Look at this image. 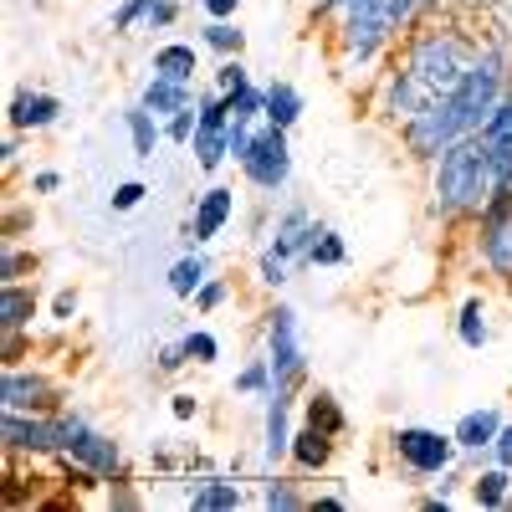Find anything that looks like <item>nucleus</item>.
<instances>
[{
  "instance_id": "58836bf2",
  "label": "nucleus",
  "mask_w": 512,
  "mask_h": 512,
  "mask_svg": "<svg viewBox=\"0 0 512 512\" xmlns=\"http://www.w3.org/2000/svg\"><path fill=\"white\" fill-rule=\"evenodd\" d=\"M26 267H31V256H21L16 246H6V251H0V282H16Z\"/></svg>"
},
{
  "instance_id": "79ce46f5",
  "label": "nucleus",
  "mask_w": 512,
  "mask_h": 512,
  "mask_svg": "<svg viewBox=\"0 0 512 512\" xmlns=\"http://www.w3.org/2000/svg\"><path fill=\"white\" fill-rule=\"evenodd\" d=\"M492 456H497V466H507V472H512V420H502V431L492 441Z\"/></svg>"
},
{
  "instance_id": "a211bd4d",
  "label": "nucleus",
  "mask_w": 512,
  "mask_h": 512,
  "mask_svg": "<svg viewBox=\"0 0 512 512\" xmlns=\"http://www.w3.org/2000/svg\"><path fill=\"white\" fill-rule=\"evenodd\" d=\"M497 431H502V410L482 405V410H466V415L456 420V431H451V436H456L461 451H492Z\"/></svg>"
},
{
  "instance_id": "72a5a7b5",
  "label": "nucleus",
  "mask_w": 512,
  "mask_h": 512,
  "mask_svg": "<svg viewBox=\"0 0 512 512\" xmlns=\"http://www.w3.org/2000/svg\"><path fill=\"white\" fill-rule=\"evenodd\" d=\"M185 349H190L195 364H216V359H221V338L205 333V328H195V333H185Z\"/></svg>"
},
{
  "instance_id": "c85d7f7f",
  "label": "nucleus",
  "mask_w": 512,
  "mask_h": 512,
  "mask_svg": "<svg viewBox=\"0 0 512 512\" xmlns=\"http://www.w3.org/2000/svg\"><path fill=\"white\" fill-rule=\"evenodd\" d=\"M308 262H313V267H344V262H349L344 236L328 231V226H318V236H313V246H308Z\"/></svg>"
},
{
  "instance_id": "0eeeda50",
  "label": "nucleus",
  "mask_w": 512,
  "mask_h": 512,
  "mask_svg": "<svg viewBox=\"0 0 512 512\" xmlns=\"http://www.w3.org/2000/svg\"><path fill=\"white\" fill-rule=\"evenodd\" d=\"M241 169H246V180H251L256 190L277 195V190L287 185V175H292V144H287V128H277V123L262 118V128H256L251 149L241 154Z\"/></svg>"
},
{
  "instance_id": "39448f33",
  "label": "nucleus",
  "mask_w": 512,
  "mask_h": 512,
  "mask_svg": "<svg viewBox=\"0 0 512 512\" xmlns=\"http://www.w3.org/2000/svg\"><path fill=\"white\" fill-rule=\"evenodd\" d=\"M313 236H318V226H313V216H308L303 205L282 210V221H277V231H272V241H267V251H262V262H256L262 282H267V287H282L297 262H308Z\"/></svg>"
},
{
  "instance_id": "cd10ccee",
  "label": "nucleus",
  "mask_w": 512,
  "mask_h": 512,
  "mask_svg": "<svg viewBox=\"0 0 512 512\" xmlns=\"http://www.w3.org/2000/svg\"><path fill=\"white\" fill-rule=\"evenodd\" d=\"M308 425H318V431H328V436H344V410H338V400L328 395V390H318V395H308Z\"/></svg>"
},
{
  "instance_id": "4468645a",
  "label": "nucleus",
  "mask_w": 512,
  "mask_h": 512,
  "mask_svg": "<svg viewBox=\"0 0 512 512\" xmlns=\"http://www.w3.org/2000/svg\"><path fill=\"white\" fill-rule=\"evenodd\" d=\"M57 113H62V98H52V93H31V88H21V93L6 103L11 134H36V128H52Z\"/></svg>"
},
{
  "instance_id": "393cba45",
  "label": "nucleus",
  "mask_w": 512,
  "mask_h": 512,
  "mask_svg": "<svg viewBox=\"0 0 512 512\" xmlns=\"http://www.w3.org/2000/svg\"><path fill=\"white\" fill-rule=\"evenodd\" d=\"M507 497H512V472L507 466H487V472L472 477V502L477 507H507Z\"/></svg>"
},
{
  "instance_id": "c03bdc74",
  "label": "nucleus",
  "mask_w": 512,
  "mask_h": 512,
  "mask_svg": "<svg viewBox=\"0 0 512 512\" xmlns=\"http://www.w3.org/2000/svg\"><path fill=\"white\" fill-rule=\"evenodd\" d=\"M354 6H364V0H313V16H338L344 21Z\"/></svg>"
},
{
  "instance_id": "20e7f679",
  "label": "nucleus",
  "mask_w": 512,
  "mask_h": 512,
  "mask_svg": "<svg viewBox=\"0 0 512 512\" xmlns=\"http://www.w3.org/2000/svg\"><path fill=\"white\" fill-rule=\"evenodd\" d=\"M425 6H431V0H364V6H354V11L344 16V26H338L344 62H349V67L374 62Z\"/></svg>"
},
{
  "instance_id": "aec40b11",
  "label": "nucleus",
  "mask_w": 512,
  "mask_h": 512,
  "mask_svg": "<svg viewBox=\"0 0 512 512\" xmlns=\"http://www.w3.org/2000/svg\"><path fill=\"white\" fill-rule=\"evenodd\" d=\"M31 318H36V292L21 287V282H6V287H0V328H6V333H21V328H31Z\"/></svg>"
},
{
  "instance_id": "ddd939ff",
  "label": "nucleus",
  "mask_w": 512,
  "mask_h": 512,
  "mask_svg": "<svg viewBox=\"0 0 512 512\" xmlns=\"http://www.w3.org/2000/svg\"><path fill=\"white\" fill-rule=\"evenodd\" d=\"M236 216V190L226 185H210L200 200H195V221H190V241L205 246V241H216L226 231V221Z\"/></svg>"
},
{
  "instance_id": "a19ab883",
  "label": "nucleus",
  "mask_w": 512,
  "mask_h": 512,
  "mask_svg": "<svg viewBox=\"0 0 512 512\" xmlns=\"http://www.w3.org/2000/svg\"><path fill=\"white\" fill-rule=\"evenodd\" d=\"M221 303H226V282H205V287L195 292V308H200V313L221 308Z\"/></svg>"
},
{
  "instance_id": "f704fd0d",
  "label": "nucleus",
  "mask_w": 512,
  "mask_h": 512,
  "mask_svg": "<svg viewBox=\"0 0 512 512\" xmlns=\"http://www.w3.org/2000/svg\"><path fill=\"white\" fill-rule=\"evenodd\" d=\"M149 11H154V0H123V6L113 11V31H134V26H144Z\"/></svg>"
},
{
  "instance_id": "4c0bfd02",
  "label": "nucleus",
  "mask_w": 512,
  "mask_h": 512,
  "mask_svg": "<svg viewBox=\"0 0 512 512\" xmlns=\"http://www.w3.org/2000/svg\"><path fill=\"white\" fill-rule=\"evenodd\" d=\"M144 195H149V190H144L139 180H123V185H118V190L108 195V205H113V210H118V216H123V210H134V205H139Z\"/></svg>"
},
{
  "instance_id": "423d86ee",
  "label": "nucleus",
  "mask_w": 512,
  "mask_h": 512,
  "mask_svg": "<svg viewBox=\"0 0 512 512\" xmlns=\"http://www.w3.org/2000/svg\"><path fill=\"white\" fill-rule=\"evenodd\" d=\"M267 359H272V390L292 395L308 374V354H303V333H297V313L287 303L267 313Z\"/></svg>"
},
{
  "instance_id": "f3484780",
  "label": "nucleus",
  "mask_w": 512,
  "mask_h": 512,
  "mask_svg": "<svg viewBox=\"0 0 512 512\" xmlns=\"http://www.w3.org/2000/svg\"><path fill=\"white\" fill-rule=\"evenodd\" d=\"M139 103L154 113V118H175V113H185L190 103H195V93H190V82H175V77H149L144 82V93H139Z\"/></svg>"
},
{
  "instance_id": "ea45409f",
  "label": "nucleus",
  "mask_w": 512,
  "mask_h": 512,
  "mask_svg": "<svg viewBox=\"0 0 512 512\" xmlns=\"http://www.w3.org/2000/svg\"><path fill=\"white\" fill-rule=\"evenodd\" d=\"M175 16H180V6H175V0H154V11H149L144 31H164V26H175Z\"/></svg>"
},
{
  "instance_id": "9b49d317",
  "label": "nucleus",
  "mask_w": 512,
  "mask_h": 512,
  "mask_svg": "<svg viewBox=\"0 0 512 512\" xmlns=\"http://www.w3.org/2000/svg\"><path fill=\"white\" fill-rule=\"evenodd\" d=\"M62 456L77 461V466H88L98 482H103V477H118V461H123L118 441H108L103 431H93V425L77 420V415H72V436H67V451H62Z\"/></svg>"
},
{
  "instance_id": "dca6fc26",
  "label": "nucleus",
  "mask_w": 512,
  "mask_h": 512,
  "mask_svg": "<svg viewBox=\"0 0 512 512\" xmlns=\"http://www.w3.org/2000/svg\"><path fill=\"white\" fill-rule=\"evenodd\" d=\"M425 103H431V93H425L405 67H395V72H390V82H384V113H390L395 123H410Z\"/></svg>"
},
{
  "instance_id": "c756f323",
  "label": "nucleus",
  "mask_w": 512,
  "mask_h": 512,
  "mask_svg": "<svg viewBox=\"0 0 512 512\" xmlns=\"http://www.w3.org/2000/svg\"><path fill=\"white\" fill-rule=\"evenodd\" d=\"M456 333H461V344H466V349H482V344H487V318H482V297H466V303H461Z\"/></svg>"
},
{
  "instance_id": "49530a36",
  "label": "nucleus",
  "mask_w": 512,
  "mask_h": 512,
  "mask_svg": "<svg viewBox=\"0 0 512 512\" xmlns=\"http://www.w3.org/2000/svg\"><path fill=\"white\" fill-rule=\"evenodd\" d=\"M31 190L36 195H52V190H62V175H57V169H41V175L31 180Z\"/></svg>"
},
{
  "instance_id": "473e14b6",
  "label": "nucleus",
  "mask_w": 512,
  "mask_h": 512,
  "mask_svg": "<svg viewBox=\"0 0 512 512\" xmlns=\"http://www.w3.org/2000/svg\"><path fill=\"white\" fill-rule=\"evenodd\" d=\"M195 123H200V98L185 108V113H175V118H164V139H175V144H190L195 139Z\"/></svg>"
},
{
  "instance_id": "09e8293b",
  "label": "nucleus",
  "mask_w": 512,
  "mask_h": 512,
  "mask_svg": "<svg viewBox=\"0 0 512 512\" xmlns=\"http://www.w3.org/2000/svg\"><path fill=\"white\" fill-rule=\"evenodd\" d=\"M195 415H200V405L190 395H175V420H195Z\"/></svg>"
},
{
  "instance_id": "37998d69",
  "label": "nucleus",
  "mask_w": 512,
  "mask_h": 512,
  "mask_svg": "<svg viewBox=\"0 0 512 512\" xmlns=\"http://www.w3.org/2000/svg\"><path fill=\"white\" fill-rule=\"evenodd\" d=\"M190 364V349H185V338H180V344H169L164 354H159V369L164 374H175V369H185Z\"/></svg>"
},
{
  "instance_id": "7ed1b4c3",
  "label": "nucleus",
  "mask_w": 512,
  "mask_h": 512,
  "mask_svg": "<svg viewBox=\"0 0 512 512\" xmlns=\"http://www.w3.org/2000/svg\"><path fill=\"white\" fill-rule=\"evenodd\" d=\"M482 57V47L466 31H456V26H431V31H415L410 41H405V72L420 82L431 98H446L456 82L472 72V62Z\"/></svg>"
},
{
  "instance_id": "6ab92c4d",
  "label": "nucleus",
  "mask_w": 512,
  "mask_h": 512,
  "mask_svg": "<svg viewBox=\"0 0 512 512\" xmlns=\"http://www.w3.org/2000/svg\"><path fill=\"white\" fill-rule=\"evenodd\" d=\"M292 466L297 472H323V466L333 461V436L328 431H318V425H308V431H297L292 436Z\"/></svg>"
},
{
  "instance_id": "1a4fd4ad",
  "label": "nucleus",
  "mask_w": 512,
  "mask_h": 512,
  "mask_svg": "<svg viewBox=\"0 0 512 512\" xmlns=\"http://www.w3.org/2000/svg\"><path fill=\"white\" fill-rule=\"evenodd\" d=\"M67 436H72V415L6 410V446H11V451H31V456L67 451Z\"/></svg>"
},
{
  "instance_id": "a18cd8bd",
  "label": "nucleus",
  "mask_w": 512,
  "mask_h": 512,
  "mask_svg": "<svg viewBox=\"0 0 512 512\" xmlns=\"http://www.w3.org/2000/svg\"><path fill=\"white\" fill-rule=\"evenodd\" d=\"M200 6H205V16H210V21H231L241 0H200Z\"/></svg>"
},
{
  "instance_id": "a878e982",
  "label": "nucleus",
  "mask_w": 512,
  "mask_h": 512,
  "mask_svg": "<svg viewBox=\"0 0 512 512\" xmlns=\"http://www.w3.org/2000/svg\"><path fill=\"white\" fill-rule=\"evenodd\" d=\"M205 282H210V267H205V256H200V251L180 256V262L169 267V292H175V297H195Z\"/></svg>"
},
{
  "instance_id": "bb28decb",
  "label": "nucleus",
  "mask_w": 512,
  "mask_h": 512,
  "mask_svg": "<svg viewBox=\"0 0 512 512\" xmlns=\"http://www.w3.org/2000/svg\"><path fill=\"white\" fill-rule=\"evenodd\" d=\"M297 118H303V93H297L292 82H272V88H267V123L292 128Z\"/></svg>"
},
{
  "instance_id": "2f4dec72",
  "label": "nucleus",
  "mask_w": 512,
  "mask_h": 512,
  "mask_svg": "<svg viewBox=\"0 0 512 512\" xmlns=\"http://www.w3.org/2000/svg\"><path fill=\"white\" fill-rule=\"evenodd\" d=\"M200 36H205V47H216V52H226V57H236V52H241V31H236L231 21H210Z\"/></svg>"
},
{
  "instance_id": "5701e85b",
  "label": "nucleus",
  "mask_w": 512,
  "mask_h": 512,
  "mask_svg": "<svg viewBox=\"0 0 512 512\" xmlns=\"http://www.w3.org/2000/svg\"><path fill=\"white\" fill-rule=\"evenodd\" d=\"M123 123H128V139H134V154H139V159H154V149H159V139H164L159 118H154L144 103H134V108L123 113Z\"/></svg>"
},
{
  "instance_id": "e433bc0d",
  "label": "nucleus",
  "mask_w": 512,
  "mask_h": 512,
  "mask_svg": "<svg viewBox=\"0 0 512 512\" xmlns=\"http://www.w3.org/2000/svg\"><path fill=\"white\" fill-rule=\"evenodd\" d=\"M262 502H267V507H282V512H297V507H308L303 497H297V492H292V482H282V477H277V482H267V492H262Z\"/></svg>"
},
{
  "instance_id": "9d476101",
  "label": "nucleus",
  "mask_w": 512,
  "mask_h": 512,
  "mask_svg": "<svg viewBox=\"0 0 512 512\" xmlns=\"http://www.w3.org/2000/svg\"><path fill=\"white\" fill-rule=\"evenodd\" d=\"M195 164L205 169V175H216V169L231 159V108L221 93H205L200 98V123H195Z\"/></svg>"
},
{
  "instance_id": "f03ea898",
  "label": "nucleus",
  "mask_w": 512,
  "mask_h": 512,
  "mask_svg": "<svg viewBox=\"0 0 512 512\" xmlns=\"http://www.w3.org/2000/svg\"><path fill=\"white\" fill-rule=\"evenodd\" d=\"M497 180H492V164H487V144L482 134H466L451 149H441V159L431 164V205L441 221H466V216H482V205L492 200Z\"/></svg>"
},
{
  "instance_id": "6e6552de",
  "label": "nucleus",
  "mask_w": 512,
  "mask_h": 512,
  "mask_svg": "<svg viewBox=\"0 0 512 512\" xmlns=\"http://www.w3.org/2000/svg\"><path fill=\"white\" fill-rule=\"evenodd\" d=\"M456 451H461L456 436H441V431H431V425H400V431H395V456H400L405 472H415V477L451 472Z\"/></svg>"
},
{
  "instance_id": "f257e3e1",
  "label": "nucleus",
  "mask_w": 512,
  "mask_h": 512,
  "mask_svg": "<svg viewBox=\"0 0 512 512\" xmlns=\"http://www.w3.org/2000/svg\"><path fill=\"white\" fill-rule=\"evenodd\" d=\"M507 93H512V88H507V62H502L497 52H482V57L472 62V72H466L446 98H431L410 123H400V139H405V149H410L415 159L436 164L441 149H451V144L466 139V134H477V128L492 118V108H497Z\"/></svg>"
},
{
  "instance_id": "f8f14e48",
  "label": "nucleus",
  "mask_w": 512,
  "mask_h": 512,
  "mask_svg": "<svg viewBox=\"0 0 512 512\" xmlns=\"http://www.w3.org/2000/svg\"><path fill=\"white\" fill-rule=\"evenodd\" d=\"M477 134H482V144H487V164H492L497 190L512 185V93L492 108V118L477 128Z\"/></svg>"
},
{
  "instance_id": "2eb2a0df",
  "label": "nucleus",
  "mask_w": 512,
  "mask_h": 512,
  "mask_svg": "<svg viewBox=\"0 0 512 512\" xmlns=\"http://www.w3.org/2000/svg\"><path fill=\"white\" fill-rule=\"evenodd\" d=\"M0 400H6V410H47L52 405V384L41 374H21L11 364L6 379H0Z\"/></svg>"
},
{
  "instance_id": "4be33fe9",
  "label": "nucleus",
  "mask_w": 512,
  "mask_h": 512,
  "mask_svg": "<svg viewBox=\"0 0 512 512\" xmlns=\"http://www.w3.org/2000/svg\"><path fill=\"white\" fill-rule=\"evenodd\" d=\"M292 451V431H287V395L282 390H272L267 395V446H262V456L267 461H282Z\"/></svg>"
},
{
  "instance_id": "c9c22d12",
  "label": "nucleus",
  "mask_w": 512,
  "mask_h": 512,
  "mask_svg": "<svg viewBox=\"0 0 512 512\" xmlns=\"http://www.w3.org/2000/svg\"><path fill=\"white\" fill-rule=\"evenodd\" d=\"M246 67H241V57H226L221 67H216V93H241L246 88Z\"/></svg>"
},
{
  "instance_id": "7c9ffc66",
  "label": "nucleus",
  "mask_w": 512,
  "mask_h": 512,
  "mask_svg": "<svg viewBox=\"0 0 512 512\" xmlns=\"http://www.w3.org/2000/svg\"><path fill=\"white\" fill-rule=\"evenodd\" d=\"M236 395H272V359H256L236 374Z\"/></svg>"
},
{
  "instance_id": "b1692460",
  "label": "nucleus",
  "mask_w": 512,
  "mask_h": 512,
  "mask_svg": "<svg viewBox=\"0 0 512 512\" xmlns=\"http://www.w3.org/2000/svg\"><path fill=\"white\" fill-rule=\"evenodd\" d=\"M190 507H195V512H236V507H241V487L226 482V477H210V482H200V487L190 492Z\"/></svg>"
},
{
  "instance_id": "de8ad7c7",
  "label": "nucleus",
  "mask_w": 512,
  "mask_h": 512,
  "mask_svg": "<svg viewBox=\"0 0 512 512\" xmlns=\"http://www.w3.org/2000/svg\"><path fill=\"white\" fill-rule=\"evenodd\" d=\"M77 313V292H57L52 297V318H72Z\"/></svg>"
},
{
  "instance_id": "412c9836",
  "label": "nucleus",
  "mask_w": 512,
  "mask_h": 512,
  "mask_svg": "<svg viewBox=\"0 0 512 512\" xmlns=\"http://www.w3.org/2000/svg\"><path fill=\"white\" fill-rule=\"evenodd\" d=\"M154 72H159V77H175V82H195L200 57H195L190 41H164V47L154 52Z\"/></svg>"
}]
</instances>
